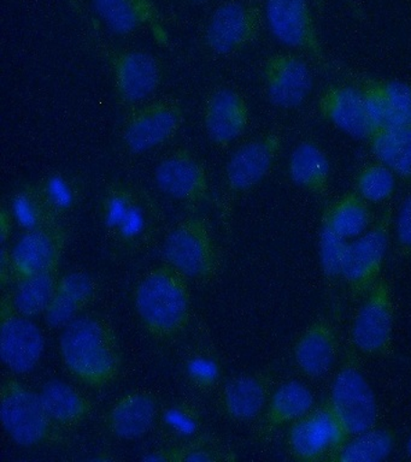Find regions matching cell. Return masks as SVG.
<instances>
[{
    "label": "cell",
    "instance_id": "603a6c76",
    "mask_svg": "<svg viewBox=\"0 0 411 462\" xmlns=\"http://www.w3.org/2000/svg\"><path fill=\"white\" fill-rule=\"evenodd\" d=\"M315 407V395L305 383L292 379L273 390L266 410L259 417L256 436L269 439L274 433L304 417Z\"/></svg>",
    "mask_w": 411,
    "mask_h": 462
},
{
    "label": "cell",
    "instance_id": "1f68e13d",
    "mask_svg": "<svg viewBox=\"0 0 411 462\" xmlns=\"http://www.w3.org/2000/svg\"><path fill=\"white\" fill-rule=\"evenodd\" d=\"M233 453L207 436H197L164 448L147 451L142 457L149 462H219L233 460Z\"/></svg>",
    "mask_w": 411,
    "mask_h": 462
},
{
    "label": "cell",
    "instance_id": "d6a6232c",
    "mask_svg": "<svg viewBox=\"0 0 411 462\" xmlns=\"http://www.w3.org/2000/svg\"><path fill=\"white\" fill-rule=\"evenodd\" d=\"M9 211L14 223H16L23 231L38 229V227L59 222L55 213L46 204L39 186L20 188L13 195Z\"/></svg>",
    "mask_w": 411,
    "mask_h": 462
},
{
    "label": "cell",
    "instance_id": "6da1fadb",
    "mask_svg": "<svg viewBox=\"0 0 411 462\" xmlns=\"http://www.w3.org/2000/svg\"><path fill=\"white\" fill-rule=\"evenodd\" d=\"M61 359L81 384L103 389L113 384L122 371V352L113 324L100 314H81L62 328Z\"/></svg>",
    "mask_w": 411,
    "mask_h": 462
},
{
    "label": "cell",
    "instance_id": "5bb4252c",
    "mask_svg": "<svg viewBox=\"0 0 411 462\" xmlns=\"http://www.w3.org/2000/svg\"><path fill=\"white\" fill-rule=\"evenodd\" d=\"M262 78L270 103L285 110L301 106L313 85L308 61L295 53H274L266 58Z\"/></svg>",
    "mask_w": 411,
    "mask_h": 462
},
{
    "label": "cell",
    "instance_id": "83f0119b",
    "mask_svg": "<svg viewBox=\"0 0 411 462\" xmlns=\"http://www.w3.org/2000/svg\"><path fill=\"white\" fill-rule=\"evenodd\" d=\"M321 218L348 241L360 237L373 224L369 202L356 190L348 191L328 205Z\"/></svg>",
    "mask_w": 411,
    "mask_h": 462
},
{
    "label": "cell",
    "instance_id": "484cf974",
    "mask_svg": "<svg viewBox=\"0 0 411 462\" xmlns=\"http://www.w3.org/2000/svg\"><path fill=\"white\" fill-rule=\"evenodd\" d=\"M288 175L295 186L313 197L324 199L330 193V159L313 141H303L292 151L288 159Z\"/></svg>",
    "mask_w": 411,
    "mask_h": 462
},
{
    "label": "cell",
    "instance_id": "f1b7e54d",
    "mask_svg": "<svg viewBox=\"0 0 411 462\" xmlns=\"http://www.w3.org/2000/svg\"><path fill=\"white\" fill-rule=\"evenodd\" d=\"M368 141L375 161L411 182V125L374 130Z\"/></svg>",
    "mask_w": 411,
    "mask_h": 462
},
{
    "label": "cell",
    "instance_id": "9c48e42d",
    "mask_svg": "<svg viewBox=\"0 0 411 462\" xmlns=\"http://www.w3.org/2000/svg\"><path fill=\"white\" fill-rule=\"evenodd\" d=\"M263 14L266 27L276 42L304 53L321 67H327L326 53L309 0H266Z\"/></svg>",
    "mask_w": 411,
    "mask_h": 462
},
{
    "label": "cell",
    "instance_id": "b9f144b4",
    "mask_svg": "<svg viewBox=\"0 0 411 462\" xmlns=\"http://www.w3.org/2000/svg\"><path fill=\"white\" fill-rule=\"evenodd\" d=\"M82 310L67 296L56 291L44 313L46 324L53 328H64L81 316Z\"/></svg>",
    "mask_w": 411,
    "mask_h": 462
},
{
    "label": "cell",
    "instance_id": "e0dca14e",
    "mask_svg": "<svg viewBox=\"0 0 411 462\" xmlns=\"http://www.w3.org/2000/svg\"><path fill=\"white\" fill-rule=\"evenodd\" d=\"M276 372L272 367L230 378L220 392L218 406L223 417L234 422L261 417L273 393Z\"/></svg>",
    "mask_w": 411,
    "mask_h": 462
},
{
    "label": "cell",
    "instance_id": "30bf717a",
    "mask_svg": "<svg viewBox=\"0 0 411 462\" xmlns=\"http://www.w3.org/2000/svg\"><path fill=\"white\" fill-rule=\"evenodd\" d=\"M45 337L38 325L15 309L9 291L0 301V359L14 374L37 368L44 356Z\"/></svg>",
    "mask_w": 411,
    "mask_h": 462
},
{
    "label": "cell",
    "instance_id": "e575fe53",
    "mask_svg": "<svg viewBox=\"0 0 411 462\" xmlns=\"http://www.w3.org/2000/svg\"><path fill=\"white\" fill-rule=\"evenodd\" d=\"M384 105V128L411 125V85L397 79H373Z\"/></svg>",
    "mask_w": 411,
    "mask_h": 462
},
{
    "label": "cell",
    "instance_id": "3957f363",
    "mask_svg": "<svg viewBox=\"0 0 411 462\" xmlns=\"http://www.w3.org/2000/svg\"><path fill=\"white\" fill-rule=\"evenodd\" d=\"M0 420L20 447H60L67 442L66 431L50 418L39 393L15 375H5L0 385Z\"/></svg>",
    "mask_w": 411,
    "mask_h": 462
},
{
    "label": "cell",
    "instance_id": "7c38bea8",
    "mask_svg": "<svg viewBox=\"0 0 411 462\" xmlns=\"http://www.w3.org/2000/svg\"><path fill=\"white\" fill-rule=\"evenodd\" d=\"M182 122L183 112L178 101H151L129 115L122 134L125 146L135 154L153 151L171 141Z\"/></svg>",
    "mask_w": 411,
    "mask_h": 462
},
{
    "label": "cell",
    "instance_id": "60d3db41",
    "mask_svg": "<svg viewBox=\"0 0 411 462\" xmlns=\"http://www.w3.org/2000/svg\"><path fill=\"white\" fill-rule=\"evenodd\" d=\"M136 195L138 191L125 184H114L107 190L102 200V220L109 235L117 229Z\"/></svg>",
    "mask_w": 411,
    "mask_h": 462
},
{
    "label": "cell",
    "instance_id": "7dc6e473",
    "mask_svg": "<svg viewBox=\"0 0 411 462\" xmlns=\"http://www.w3.org/2000/svg\"><path fill=\"white\" fill-rule=\"evenodd\" d=\"M324 2H326V0H316L317 10H319L320 13H322Z\"/></svg>",
    "mask_w": 411,
    "mask_h": 462
},
{
    "label": "cell",
    "instance_id": "cb8c5ba5",
    "mask_svg": "<svg viewBox=\"0 0 411 462\" xmlns=\"http://www.w3.org/2000/svg\"><path fill=\"white\" fill-rule=\"evenodd\" d=\"M157 230L156 208L138 193L110 238L118 254L135 255L153 244Z\"/></svg>",
    "mask_w": 411,
    "mask_h": 462
},
{
    "label": "cell",
    "instance_id": "f546056e",
    "mask_svg": "<svg viewBox=\"0 0 411 462\" xmlns=\"http://www.w3.org/2000/svg\"><path fill=\"white\" fill-rule=\"evenodd\" d=\"M397 432L393 429L375 428L350 436L332 455L330 462H381L395 450Z\"/></svg>",
    "mask_w": 411,
    "mask_h": 462
},
{
    "label": "cell",
    "instance_id": "52a82bcc",
    "mask_svg": "<svg viewBox=\"0 0 411 462\" xmlns=\"http://www.w3.org/2000/svg\"><path fill=\"white\" fill-rule=\"evenodd\" d=\"M395 292L391 282L381 276L360 299L353 316L349 339L360 356L389 357L393 356L395 332Z\"/></svg>",
    "mask_w": 411,
    "mask_h": 462
},
{
    "label": "cell",
    "instance_id": "ba28073f",
    "mask_svg": "<svg viewBox=\"0 0 411 462\" xmlns=\"http://www.w3.org/2000/svg\"><path fill=\"white\" fill-rule=\"evenodd\" d=\"M349 437L341 419L326 400L288 426L287 453L299 462L330 461L332 455Z\"/></svg>",
    "mask_w": 411,
    "mask_h": 462
},
{
    "label": "cell",
    "instance_id": "ac0fdd59",
    "mask_svg": "<svg viewBox=\"0 0 411 462\" xmlns=\"http://www.w3.org/2000/svg\"><path fill=\"white\" fill-rule=\"evenodd\" d=\"M110 65L118 97L126 104L145 103L161 85L160 61L145 51H117L110 54Z\"/></svg>",
    "mask_w": 411,
    "mask_h": 462
},
{
    "label": "cell",
    "instance_id": "836d02e7",
    "mask_svg": "<svg viewBox=\"0 0 411 462\" xmlns=\"http://www.w3.org/2000/svg\"><path fill=\"white\" fill-rule=\"evenodd\" d=\"M158 421L165 435L183 442L200 436L204 420L196 403L175 401L162 408Z\"/></svg>",
    "mask_w": 411,
    "mask_h": 462
},
{
    "label": "cell",
    "instance_id": "7a4b0ae2",
    "mask_svg": "<svg viewBox=\"0 0 411 462\" xmlns=\"http://www.w3.org/2000/svg\"><path fill=\"white\" fill-rule=\"evenodd\" d=\"M189 281L165 262L140 278L133 300L140 323L151 337L168 342L187 330L192 317Z\"/></svg>",
    "mask_w": 411,
    "mask_h": 462
},
{
    "label": "cell",
    "instance_id": "4fadbf2b",
    "mask_svg": "<svg viewBox=\"0 0 411 462\" xmlns=\"http://www.w3.org/2000/svg\"><path fill=\"white\" fill-rule=\"evenodd\" d=\"M67 241V230L59 222L23 231L10 248L13 283L34 274L59 273Z\"/></svg>",
    "mask_w": 411,
    "mask_h": 462
},
{
    "label": "cell",
    "instance_id": "5b68a950",
    "mask_svg": "<svg viewBox=\"0 0 411 462\" xmlns=\"http://www.w3.org/2000/svg\"><path fill=\"white\" fill-rule=\"evenodd\" d=\"M163 258L198 283L214 281L221 266L218 245L203 217H187L169 231L163 244Z\"/></svg>",
    "mask_w": 411,
    "mask_h": 462
},
{
    "label": "cell",
    "instance_id": "c3c4849f",
    "mask_svg": "<svg viewBox=\"0 0 411 462\" xmlns=\"http://www.w3.org/2000/svg\"><path fill=\"white\" fill-rule=\"evenodd\" d=\"M186 2H205V0H186Z\"/></svg>",
    "mask_w": 411,
    "mask_h": 462
},
{
    "label": "cell",
    "instance_id": "d4e9b609",
    "mask_svg": "<svg viewBox=\"0 0 411 462\" xmlns=\"http://www.w3.org/2000/svg\"><path fill=\"white\" fill-rule=\"evenodd\" d=\"M39 395L50 418L66 432L89 420L95 407L82 390L57 379L46 382Z\"/></svg>",
    "mask_w": 411,
    "mask_h": 462
},
{
    "label": "cell",
    "instance_id": "44dd1931",
    "mask_svg": "<svg viewBox=\"0 0 411 462\" xmlns=\"http://www.w3.org/2000/svg\"><path fill=\"white\" fill-rule=\"evenodd\" d=\"M317 107L323 119L353 139L368 140L373 133L360 87H327L321 93Z\"/></svg>",
    "mask_w": 411,
    "mask_h": 462
},
{
    "label": "cell",
    "instance_id": "d590c367",
    "mask_svg": "<svg viewBox=\"0 0 411 462\" xmlns=\"http://www.w3.org/2000/svg\"><path fill=\"white\" fill-rule=\"evenodd\" d=\"M396 175L378 161L367 162L356 176V191L369 204L388 201L396 190Z\"/></svg>",
    "mask_w": 411,
    "mask_h": 462
},
{
    "label": "cell",
    "instance_id": "bcb514c9",
    "mask_svg": "<svg viewBox=\"0 0 411 462\" xmlns=\"http://www.w3.org/2000/svg\"><path fill=\"white\" fill-rule=\"evenodd\" d=\"M406 453L407 457H411V436L409 437V439L406 440Z\"/></svg>",
    "mask_w": 411,
    "mask_h": 462
},
{
    "label": "cell",
    "instance_id": "7402d4cb",
    "mask_svg": "<svg viewBox=\"0 0 411 462\" xmlns=\"http://www.w3.org/2000/svg\"><path fill=\"white\" fill-rule=\"evenodd\" d=\"M250 122L247 99L237 90L220 88L208 97L204 108V126L209 139L226 147L239 139Z\"/></svg>",
    "mask_w": 411,
    "mask_h": 462
},
{
    "label": "cell",
    "instance_id": "4dcf8cb0",
    "mask_svg": "<svg viewBox=\"0 0 411 462\" xmlns=\"http://www.w3.org/2000/svg\"><path fill=\"white\" fill-rule=\"evenodd\" d=\"M59 273L34 274L14 282L9 294L15 309L28 318L44 316L57 291Z\"/></svg>",
    "mask_w": 411,
    "mask_h": 462
},
{
    "label": "cell",
    "instance_id": "2e32d148",
    "mask_svg": "<svg viewBox=\"0 0 411 462\" xmlns=\"http://www.w3.org/2000/svg\"><path fill=\"white\" fill-rule=\"evenodd\" d=\"M283 147L279 132H269L244 143L227 162V189L232 194H244L257 187L272 171Z\"/></svg>",
    "mask_w": 411,
    "mask_h": 462
},
{
    "label": "cell",
    "instance_id": "277c9868",
    "mask_svg": "<svg viewBox=\"0 0 411 462\" xmlns=\"http://www.w3.org/2000/svg\"><path fill=\"white\" fill-rule=\"evenodd\" d=\"M360 356L348 338L327 399L349 436L373 429L378 421L377 396L364 374Z\"/></svg>",
    "mask_w": 411,
    "mask_h": 462
},
{
    "label": "cell",
    "instance_id": "9a60e30c",
    "mask_svg": "<svg viewBox=\"0 0 411 462\" xmlns=\"http://www.w3.org/2000/svg\"><path fill=\"white\" fill-rule=\"evenodd\" d=\"M158 189L173 200L190 206L203 204L209 197V175L203 162L187 150H176L154 170Z\"/></svg>",
    "mask_w": 411,
    "mask_h": 462
},
{
    "label": "cell",
    "instance_id": "ab89813d",
    "mask_svg": "<svg viewBox=\"0 0 411 462\" xmlns=\"http://www.w3.org/2000/svg\"><path fill=\"white\" fill-rule=\"evenodd\" d=\"M42 197L57 218L71 211L79 200V190L68 177L55 173L41 184Z\"/></svg>",
    "mask_w": 411,
    "mask_h": 462
},
{
    "label": "cell",
    "instance_id": "8d00e7d4",
    "mask_svg": "<svg viewBox=\"0 0 411 462\" xmlns=\"http://www.w3.org/2000/svg\"><path fill=\"white\" fill-rule=\"evenodd\" d=\"M348 240L339 236L327 222L321 218L319 233V259L322 274L330 285L341 281L342 266H344Z\"/></svg>",
    "mask_w": 411,
    "mask_h": 462
},
{
    "label": "cell",
    "instance_id": "8992f818",
    "mask_svg": "<svg viewBox=\"0 0 411 462\" xmlns=\"http://www.w3.org/2000/svg\"><path fill=\"white\" fill-rule=\"evenodd\" d=\"M395 215L393 205L386 206L366 233L349 242L341 281L353 301L362 299L381 278Z\"/></svg>",
    "mask_w": 411,
    "mask_h": 462
},
{
    "label": "cell",
    "instance_id": "f35d334b",
    "mask_svg": "<svg viewBox=\"0 0 411 462\" xmlns=\"http://www.w3.org/2000/svg\"><path fill=\"white\" fill-rule=\"evenodd\" d=\"M57 291L85 310L98 298L99 284L92 274L84 271H70L59 277Z\"/></svg>",
    "mask_w": 411,
    "mask_h": 462
},
{
    "label": "cell",
    "instance_id": "8fae6325",
    "mask_svg": "<svg viewBox=\"0 0 411 462\" xmlns=\"http://www.w3.org/2000/svg\"><path fill=\"white\" fill-rule=\"evenodd\" d=\"M263 23H266L265 14L258 5L227 0L209 18L205 43L219 56H230L254 42Z\"/></svg>",
    "mask_w": 411,
    "mask_h": 462
},
{
    "label": "cell",
    "instance_id": "d6986e66",
    "mask_svg": "<svg viewBox=\"0 0 411 462\" xmlns=\"http://www.w3.org/2000/svg\"><path fill=\"white\" fill-rule=\"evenodd\" d=\"M161 413L160 397L149 389H136L118 397L103 418V425L114 439L135 440L153 430Z\"/></svg>",
    "mask_w": 411,
    "mask_h": 462
},
{
    "label": "cell",
    "instance_id": "f6af8a7d",
    "mask_svg": "<svg viewBox=\"0 0 411 462\" xmlns=\"http://www.w3.org/2000/svg\"><path fill=\"white\" fill-rule=\"evenodd\" d=\"M14 219L9 209L2 208L0 212V241L5 245L12 235Z\"/></svg>",
    "mask_w": 411,
    "mask_h": 462
},
{
    "label": "cell",
    "instance_id": "4316f807",
    "mask_svg": "<svg viewBox=\"0 0 411 462\" xmlns=\"http://www.w3.org/2000/svg\"><path fill=\"white\" fill-rule=\"evenodd\" d=\"M91 5L103 23L117 35L133 34L160 18L154 0H91Z\"/></svg>",
    "mask_w": 411,
    "mask_h": 462
},
{
    "label": "cell",
    "instance_id": "ee69618b",
    "mask_svg": "<svg viewBox=\"0 0 411 462\" xmlns=\"http://www.w3.org/2000/svg\"><path fill=\"white\" fill-rule=\"evenodd\" d=\"M13 282V266L12 259H10V249L2 247V254H0V283L2 288L6 289V285Z\"/></svg>",
    "mask_w": 411,
    "mask_h": 462
},
{
    "label": "cell",
    "instance_id": "ffe728a7",
    "mask_svg": "<svg viewBox=\"0 0 411 462\" xmlns=\"http://www.w3.org/2000/svg\"><path fill=\"white\" fill-rule=\"evenodd\" d=\"M341 342L334 324L328 318L313 320L299 335L294 346V360L299 372L317 381L326 377L337 364Z\"/></svg>",
    "mask_w": 411,
    "mask_h": 462
},
{
    "label": "cell",
    "instance_id": "7bdbcfd3",
    "mask_svg": "<svg viewBox=\"0 0 411 462\" xmlns=\"http://www.w3.org/2000/svg\"><path fill=\"white\" fill-rule=\"evenodd\" d=\"M397 254L411 259V194L407 195L393 222Z\"/></svg>",
    "mask_w": 411,
    "mask_h": 462
},
{
    "label": "cell",
    "instance_id": "74e56055",
    "mask_svg": "<svg viewBox=\"0 0 411 462\" xmlns=\"http://www.w3.org/2000/svg\"><path fill=\"white\" fill-rule=\"evenodd\" d=\"M183 371L191 385L201 392L215 389L221 383L223 374V367L219 356L205 350L191 354L185 361Z\"/></svg>",
    "mask_w": 411,
    "mask_h": 462
}]
</instances>
